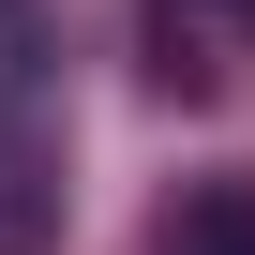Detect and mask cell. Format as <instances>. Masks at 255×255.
Listing matches in <instances>:
<instances>
[{
    "label": "cell",
    "instance_id": "cell-1",
    "mask_svg": "<svg viewBox=\"0 0 255 255\" xmlns=\"http://www.w3.org/2000/svg\"><path fill=\"white\" fill-rule=\"evenodd\" d=\"M165 255H255V180H210V195L165 225Z\"/></svg>",
    "mask_w": 255,
    "mask_h": 255
},
{
    "label": "cell",
    "instance_id": "cell-2",
    "mask_svg": "<svg viewBox=\"0 0 255 255\" xmlns=\"http://www.w3.org/2000/svg\"><path fill=\"white\" fill-rule=\"evenodd\" d=\"M195 15H225V30H255V0H195Z\"/></svg>",
    "mask_w": 255,
    "mask_h": 255
}]
</instances>
